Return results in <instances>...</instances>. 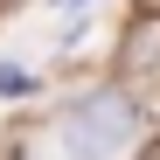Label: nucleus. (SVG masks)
<instances>
[{"mask_svg":"<svg viewBox=\"0 0 160 160\" xmlns=\"http://www.w3.org/2000/svg\"><path fill=\"white\" fill-rule=\"evenodd\" d=\"M56 139H63V160H118L132 139V112H125V98H91L63 118Z\"/></svg>","mask_w":160,"mask_h":160,"instance_id":"obj_1","label":"nucleus"},{"mask_svg":"<svg viewBox=\"0 0 160 160\" xmlns=\"http://www.w3.org/2000/svg\"><path fill=\"white\" fill-rule=\"evenodd\" d=\"M132 21H160V0H132Z\"/></svg>","mask_w":160,"mask_h":160,"instance_id":"obj_2","label":"nucleus"},{"mask_svg":"<svg viewBox=\"0 0 160 160\" xmlns=\"http://www.w3.org/2000/svg\"><path fill=\"white\" fill-rule=\"evenodd\" d=\"M56 7H84V0H56Z\"/></svg>","mask_w":160,"mask_h":160,"instance_id":"obj_3","label":"nucleus"},{"mask_svg":"<svg viewBox=\"0 0 160 160\" xmlns=\"http://www.w3.org/2000/svg\"><path fill=\"white\" fill-rule=\"evenodd\" d=\"M153 160H160V146H153Z\"/></svg>","mask_w":160,"mask_h":160,"instance_id":"obj_4","label":"nucleus"}]
</instances>
